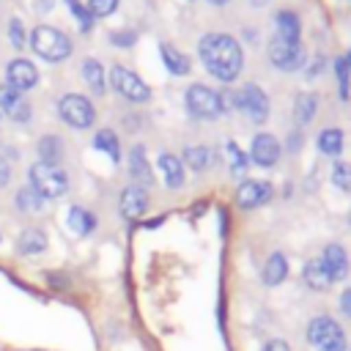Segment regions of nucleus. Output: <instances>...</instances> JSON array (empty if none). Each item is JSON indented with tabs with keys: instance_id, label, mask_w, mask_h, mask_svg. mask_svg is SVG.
<instances>
[{
	"instance_id": "0eeeda50",
	"label": "nucleus",
	"mask_w": 351,
	"mask_h": 351,
	"mask_svg": "<svg viewBox=\"0 0 351 351\" xmlns=\"http://www.w3.org/2000/svg\"><path fill=\"white\" fill-rule=\"evenodd\" d=\"M58 112L74 129H88L96 121V110H93L90 99L82 96V93H66L60 99V104H58Z\"/></svg>"
},
{
	"instance_id": "5701e85b",
	"label": "nucleus",
	"mask_w": 351,
	"mask_h": 351,
	"mask_svg": "<svg viewBox=\"0 0 351 351\" xmlns=\"http://www.w3.org/2000/svg\"><path fill=\"white\" fill-rule=\"evenodd\" d=\"M69 228H71L77 236H88V233L96 228V219H93V214H90L88 208L71 206V208H69Z\"/></svg>"
},
{
	"instance_id": "473e14b6",
	"label": "nucleus",
	"mask_w": 351,
	"mask_h": 351,
	"mask_svg": "<svg viewBox=\"0 0 351 351\" xmlns=\"http://www.w3.org/2000/svg\"><path fill=\"white\" fill-rule=\"evenodd\" d=\"M85 8L90 16H110L118 8V0H88Z\"/></svg>"
},
{
	"instance_id": "1a4fd4ad",
	"label": "nucleus",
	"mask_w": 351,
	"mask_h": 351,
	"mask_svg": "<svg viewBox=\"0 0 351 351\" xmlns=\"http://www.w3.org/2000/svg\"><path fill=\"white\" fill-rule=\"evenodd\" d=\"M236 110H241L250 121L263 123L269 118V96L258 85H244L241 90H236Z\"/></svg>"
},
{
	"instance_id": "dca6fc26",
	"label": "nucleus",
	"mask_w": 351,
	"mask_h": 351,
	"mask_svg": "<svg viewBox=\"0 0 351 351\" xmlns=\"http://www.w3.org/2000/svg\"><path fill=\"white\" fill-rule=\"evenodd\" d=\"M302 277H304V285H307V288H313V291H326V288L335 282V280H332V274L326 271V266H324V261H321V258L307 261V263H304Z\"/></svg>"
},
{
	"instance_id": "4be33fe9",
	"label": "nucleus",
	"mask_w": 351,
	"mask_h": 351,
	"mask_svg": "<svg viewBox=\"0 0 351 351\" xmlns=\"http://www.w3.org/2000/svg\"><path fill=\"white\" fill-rule=\"evenodd\" d=\"M274 25H277V36L285 38V41H299V33H302V22L293 11H280L274 16Z\"/></svg>"
},
{
	"instance_id": "37998d69",
	"label": "nucleus",
	"mask_w": 351,
	"mask_h": 351,
	"mask_svg": "<svg viewBox=\"0 0 351 351\" xmlns=\"http://www.w3.org/2000/svg\"><path fill=\"white\" fill-rule=\"evenodd\" d=\"M346 66H348V69H351V52H348V55H346Z\"/></svg>"
},
{
	"instance_id": "b1692460",
	"label": "nucleus",
	"mask_w": 351,
	"mask_h": 351,
	"mask_svg": "<svg viewBox=\"0 0 351 351\" xmlns=\"http://www.w3.org/2000/svg\"><path fill=\"white\" fill-rule=\"evenodd\" d=\"M38 162H47V165H58L60 162V156H63V143H60V137H55V134H47V137H41L38 140Z\"/></svg>"
},
{
	"instance_id": "7ed1b4c3",
	"label": "nucleus",
	"mask_w": 351,
	"mask_h": 351,
	"mask_svg": "<svg viewBox=\"0 0 351 351\" xmlns=\"http://www.w3.org/2000/svg\"><path fill=\"white\" fill-rule=\"evenodd\" d=\"M27 41H30V49L41 55L44 60H63L71 55V38L63 30L49 27V25H38Z\"/></svg>"
},
{
	"instance_id": "f257e3e1",
	"label": "nucleus",
	"mask_w": 351,
	"mask_h": 351,
	"mask_svg": "<svg viewBox=\"0 0 351 351\" xmlns=\"http://www.w3.org/2000/svg\"><path fill=\"white\" fill-rule=\"evenodd\" d=\"M200 60L203 66L222 82H230L241 74L244 66V52L239 47V41L228 33H206L197 44Z\"/></svg>"
},
{
	"instance_id": "9d476101",
	"label": "nucleus",
	"mask_w": 351,
	"mask_h": 351,
	"mask_svg": "<svg viewBox=\"0 0 351 351\" xmlns=\"http://www.w3.org/2000/svg\"><path fill=\"white\" fill-rule=\"evenodd\" d=\"M38 82V71H36V66L30 63V60H25V58H14V60H8L5 63V85L8 88H14V90H27V88H33Z\"/></svg>"
},
{
	"instance_id": "ea45409f",
	"label": "nucleus",
	"mask_w": 351,
	"mask_h": 351,
	"mask_svg": "<svg viewBox=\"0 0 351 351\" xmlns=\"http://www.w3.org/2000/svg\"><path fill=\"white\" fill-rule=\"evenodd\" d=\"M8 176H11V170H8V162L0 156V186H5V184H8Z\"/></svg>"
},
{
	"instance_id": "2f4dec72",
	"label": "nucleus",
	"mask_w": 351,
	"mask_h": 351,
	"mask_svg": "<svg viewBox=\"0 0 351 351\" xmlns=\"http://www.w3.org/2000/svg\"><path fill=\"white\" fill-rule=\"evenodd\" d=\"M228 156H230V173L233 176H244L247 173V156L241 154V148L236 143H228Z\"/></svg>"
},
{
	"instance_id": "e433bc0d",
	"label": "nucleus",
	"mask_w": 351,
	"mask_h": 351,
	"mask_svg": "<svg viewBox=\"0 0 351 351\" xmlns=\"http://www.w3.org/2000/svg\"><path fill=\"white\" fill-rule=\"evenodd\" d=\"M337 302H340V313H343L346 318H351V288H346Z\"/></svg>"
},
{
	"instance_id": "f8f14e48",
	"label": "nucleus",
	"mask_w": 351,
	"mask_h": 351,
	"mask_svg": "<svg viewBox=\"0 0 351 351\" xmlns=\"http://www.w3.org/2000/svg\"><path fill=\"white\" fill-rule=\"evenodd\" d=\"M250 159L255 165H261V167L277 165V159H280V143L271 134H266V132L255 134L252 137V145H250Z\"/></svg>"
},
{
	"instance_id": "412c9836",
	"label": "nucleus",
	"mask_w": 351,
	"mask_h": 351,
	"mask_svg": "<svg viewBox=\"0 0 351 351\" xmlns=\"http://www.w3.org/2000/svg\"><path fill=\"white\" fill-rule=\"evenodd\" d=\"M288 277V261L282 252H271L266 266H263V282L266 285H280Z\"/></svg>"
},
{
	"instance_id": "4c0bfd02",
	"label": "nucleus",
	"mask_w": 351,
	"mask_h": 351,
	"mask_svg": "<svg viewBox=\"0 0 351 351\" xmlns=\"http://www.w3.org/2000/svg\"><path fill=\"white\" fill-rule=\"evenodd\" d=\"M112 41L115 44H121V47H129V44H134V30H126V33H112Z\"/></svg>"
},
{
	"instance_id": "f704fd0d",
	"label": "nucleus",
	"mask_w": 351,
	"mask_h": 351,
	"mask_svg": "<svg viewBox=\"0 0 351 351\" xmlns=\"http://www.w3.org/2000/svg\"><path fill=\"white\" fill-rule=\"evenodd\" d=\"M335 69H337V85H340V96L343 99H348V66H346V58H340L337 63H335Z\"/></svg>"
},
{
	"instance_id": "f3484780",
	"label": "nucleus",
	"mask_w": 351,
	"mask_h": 351,
	"mask_svg": "<svg viewBox=\"0 0 351 351\" xmlns=\"http://www.w3.org/2000/svg\"><path fill=\"white\" fill-rule=\"evenodd\" d=\"M156 165H159L162 178H165V184H167L170 189H178V186L184 184V165H181L178 156H173V154H159Z\"/></svg>"
},
{
	"instance_id": "c03bdc74",
	"label": "nucleus",
	"mask_w": 351,
	"mask_h": 351,
	"mask_svg": "<svg viewBox=\"0 0 351 351\" xmlns=\"http://www.w3.org/2000/svg\"><path fill=\"white\" fill-rule=\"evenodd\" d=\"M252 3H255V5H263V3H266V0H252Z\"/></svg>"
},
{
	"instance_id": "ddd939ff",
	"label": "nucleus",
	"mask_w": 351,
	"mask_h": 351,
	"mask_svg": "<svg viewBox=\"0 0 351 351\" xmlns=\"http://www.w3.org/2000/svg\"><path fill=\"white\" fill-rule=\"evenodd\" d=\"M145 208H148V195H145L143 186L132 184V186H126V189L121 192V214H123L126 219H137V217H143Z\"/></svg>"
},
{
	"instance_id": "a211bd4d",
	"label": "nucleus",
	"mask_w": 351,
	"mask_h": 351,
	"mask_svg": "<svg viewBox=\"0 0 351 351\" xmlns=\"http://www.w3.org/2000/svg\"><path fill=\"white\" fill-rule=\"evenodd\" d=\"M129 173H132V178L137 181V186L140 184H151L154 181V176H151V167H148V159H145V148L143 145H134L132 151H129Z\"/></svg>"
},
{
	"instance_id": "58836bf2",
	"label": "nucleus",
	"mask_w": 351,
	"mask_h": 351,
	"mask_svg": "<svg viewBox=\"0 0 351 351\" xmlns=\"http://www.w3.org/2000/svg\"><path fill=\"white\" fill-rule=\"evenodd\" d=\"M263 351H291V348H288L285 340H269V343L263 346Z\"/></svg>"
},
{
	"instance_id": "6e6552de",
	"label": "nucleus",
	"mask_w": 351,
	"mask_h": 351,
	"mask_svg": "<svg viewBox=\"0 0 351 351\" xmlns=\"http://www.w3.org/2000/svg\"><path fill=\"white\" fill-rule=\"evenodd\" d=\"M110 82H112V88L123 96V99H129V101H148V96H151V90H148V85L134 74V71H129V69H123V66H112V71H110Z\"/></svg>"
},
{
	"instance_id": "423d86ee",
	"label": "nucleus",
	"mask_w": 351,
	"mask_h": 351,
	"mask_svg": "<svg viewBox=\"0 0 351 351\" xmlns=\"http://www.w3.org/2000/svg\"><path fill=\"white\" fill-rule=\"evenodd\" d=\"M269 60L280 71H299L307 60V52H304L302 41H285V38L274 36L269 41Z\"/></svg>"
},
{
	"instance_id": "a878e982",
	"label": "nucleus",
	"mask_w": 351,
	"mask_h": 351,
	"mask_svg": "<svg viewBox=\"0 0 351 351\" xmlns=\"http://www.w3.org/2000/svg\"><path fill=\"white\" fill-rule=\"evenodd\" d=\"M315 110H318V99L313 93H299L296 96V101H293V118L299 123H310L313 115H315Z\"/></svg>"
},
{
	"instance_id": "a18cd8bd",
	"label": "nucleus",
	"mask_w": 351,
	"mask_h": 351,
	"mask_svg": "<svg viewBox=\"0 0 351 351\" xmlns=\"http://www.w3.org/2000/svg\"><path fill=\"white\" fill-rule=\"evenodd\" d=\"M348 219H351V214H348Z\"/></svg>"
},
{
	"instance_id": "c9c22d12",
	"label": "nucleus",
	"mask_w": 351,
	"mask_h": 351,
	"mask_svg": "<svg viewBox=\"0 0 351 351\" xmlns=\"http://www.w3.org/2000/svg\"><path fill=\"white\" fill-rule=\"evenodd\" d=\"M66 3H69L71 14L80 19V27H82V30H90V14H88V8L80 5V0H66Z\"/></svg>"
},
{
	"instance_id": "79ce46f5",
	"label": "nucleus",
	"mask_w": 351,
	"mask_h": 351,
	"mask_svg": "<svg viewBox=\"0 0 351 351\" xmlns=\"http://www.w3.org/2000/svg\"><path fill=\"white\" fill-rule=\"evenodd\" d=\"M208 3H214V5H225L228 0H208Z\"/></svg>"
},
{
	"instance_id": "6ab92c4d",
	"label": "nucleus",
	"mask_w": 351,
	"mask_h": 351,
	"mask_svg": "<svg viewBox=\"0 0 351 351\" xmlns=\"http://www.w3.org/2000/svg\"><path fill=\"white\" fill-rule=\"evenodd\" d=\"M159 55H162V60H165V66H167L170 74H176V77L189 74V69H192L189 58L184 52H178L173 44H159Z\"/></svg>"
},
{
	"instance_id": "c85d7f7f",
	"label": "nucleus",
	"mask_w": 351,
	"mask_h": 351,
	"mask_svg": "<svg viewBox=\"0 0 351 351\" xmlns=\"http://www.w3.org/2000/svg\"><path fill=\"white\" fill-rule=\"evenodd\" d=\"M184 162L192 167V170H206L211 165V151L206 145H192L184 151Z\"/></svg>"
},
{
	"instance_id": "72a5a7b5",
	"label": "nucleus",
	"mask_w": 351,
	"mask_h": 351,
	"mask_svg": "<svg viewBox=\"0 0 351 351\" xmlns=\"http://www.w3.org/2000/svg\"><path fill=\"white\" fill-rule=\"evenodd\" d=\"M8 38H11V44H14L16 49H25L27 36H25V25H22V19H11V22H8Z\"/></svg>"
},
{
	"instance_id": "bb28decb",
	"label": "nucleus",
	"mask_w": 351,
	"mask_h": 351,
	"mask_svg": "<svg viewBox=\"0 0 351 351\" xmlns=\"http://www.w3.org/2000/svg\"><path fill=\"white\" fill-rule=\"evenodd\" d=\"M93 145L99 148V151H104L112 162H121V148H118V134L112 132V129H101V132H96V137H93Z\"/></svg>"
},
{
	"instance_id": "aec40b11",
	"label": "nucleus",
	"mask_w": 351,
	"mask_h": 351,
	"mask_svg": "<svg viewBox=\"0 0 351 351\" xmlns=\"http://www.w3.org/2000/svg\"><path fill=\"white\" fill-rule=\"evenodd\" d=\"M16 250H19L22 255L44 252V250H47V233L38 230V228H27V230H22V236L16 239Z\"/></svg>"
},
{
	"instance_id": "a19ab883",
	"label": "nucleus",
	"mask_w": 351,
	"mask_h": 351,
	"mask_svg": "<svg viewBox=\"0 0 351 351\" xmlns=\"http://www.w3.org/2000/svg\"><path fill=\"white\" fill-rule=\"evenodd\" d=\"M33 8H38V11H44V14H47V11L52 8V0H33Z\"/></svg>"
},
{
	"instance_id": "7c9ffc66",
	"label": "nucleus",
	"mask_w": 351,
	"mask_h": 351,
	"mask_svg": "<svg viewBox=\"0 0 351 351\" xmlns=\"http://www.w3.org/2000/svg\"><path fill=\"white\" fill-rule=\"evenodd\" d=\"M332 184L343 192H351V165L348 162H335L332 167Z\"/></svg>"
},
{
	"instance_id": "4468645a",
	"label": "nucleus",
	"mask_w": 351,
	"mask_h": 351,
	"mask_svg": "<svg viewBox=\"0 0 351 351\" xmlns=\"http://www.w3.org/2000/svg\"><path fill=\"white\" fill-rule=\"evenodd\" d=\"M326 271L332 274V280H343L348 274V255L340 244H326L324 247V255H321Z\"/></svg>"
},
{
	"instance_id": "9b49d317",
	"label": "nucleus",
	"mask_w": 351,
	"mask_h": 351,
	"mask_svg": "<svg viewBox=\"0 0 351 351\" xmlns=\"http://www.w3.org/2000/svg\"><path fill=\"white\" fill-rule=\"evenodd\" d=\"M269 197H271V184H269V181L247 178V181H241L239 189H236V206H239V208H255V206H263Z\"/></svg>"
},
{
	"instance_id": "20e7f679",
	"label": "nucleus",
	"mask_w": 351,
	"mask_h": 351,
	"mask_svg": "<svg viewBox=\"0 0 351 351\" xmlns=\"http://www.w3.org/2000/svg\"><path fill=\"white\" fill-rule=\"evenodd\" d=\"M307 340L318 351H346V332L332 315H315L307 324Z\"/></svg>"
},
{
	"instance_id": "c756f323",
	"label": "nucleus",
	"mask_w": 351,
	"mask_h": 351,
	"mask_svg": "<svg viewBox=\"0 0 351 351\" xmlns=\"http://www.w3.org/2000/svg\"><path fill=\"white\" fill-rule=\"evenodd\" d=\"M16 206H19L22 211H30V214H33V211H41L44 197H41L36 189H30V186H27V189H22V192L16 195Z\"/></svg>"
},
{
	"instance_id": "393cba45",
	"label": "nucleus",
	"mask_w": 351,
	"mask_h": 351,
	"mask_svg": "<svg viewBox=\"0 0 351 351\" xmlns=\"http://www.w3.org/2000/svg\"><path fill=\"white\" fill-rule=\"evenodd\" d=\"M82 77L88 80V85L93 88V93H104V69L96 58H85L82 60Z\"/></svg>"
},
{
	"instance_id": "f03ea898",
	"label": "nucleus",
	"mask_w": 351,
	"mask_h": 351,
	"mask_svg": "<svg viewBox=\"0 0 351 351\" xmlns=\"http://www.w3.org/2000/svg\"><path fill=\"white\" fill-rule=\"evenodd\" d=\"M27 178H30V189H36L44 200H55L69 192V176L58 165L33 162L27 170Z\"/></svg>"
},
{
	"instance_id": "2eb2a0df",
	"label": "nucleus",
	"mask_w": 351,
	"mask_h": 351,
	"mask_svg": "<svg viewBox=\"0 0 351 351\" xmlns=\"http://www.w3.org/2000/svg\"><path fill=\"white\" fill-rule=\"evenodd\" d=\"M0 104H3V110H5L14 121H27V118H30V104L22 99L19 90L8 88V85L0 88Z\"/></svg>"
},
{
	"instance_id": "cd10ccee",
	"label": "nucleus",
	"mask_w": 351,
	"mask_h": 351,
	"mask_svg": "<svg viewBox=\"0 0 351 351\" xmlns=\"http://www.w3.org/2000/svg\"><path fill=\"white\" fill-rule=\"evenodd\" d=\"M318 151L326 156H337L343 151V132L340 129H324L318 134Z\"/></svg>"
},
{
	"instance_id": "39448f33",
	"label": "nucleus",
	"mask_w": 351,
	"mask_h": 351,
	"mask_svg": "<svg viewBox=\"0 0 351 351\" xmlns=\"http://www.w3.org/2000/svg\"><path fill=\"white\" fill-rule=\"evenodd\" d=\"M184 104L186 110L195 115V118H203V121H211V118H219L222 115V101H219V93L195 82L186 88L184 93Z\"/></svg>"
}]
</instances>
